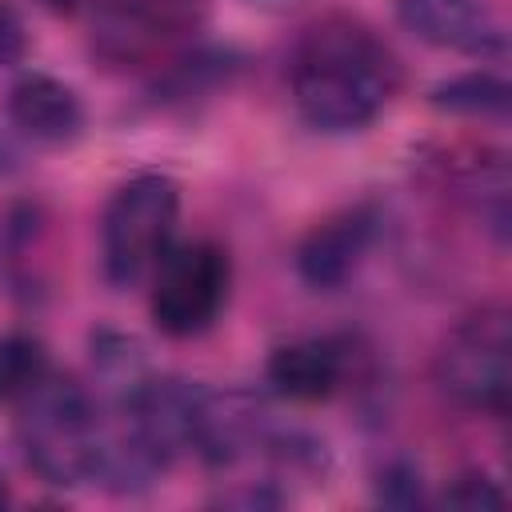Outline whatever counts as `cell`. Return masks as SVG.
Wrapping results in <instances>:
<instances>
[{
	"mask_svg": "<svg viewBox=\"0 0 512 512\" xmlns=\"http://www.w3.org/2000/svg\"><path fill=\"white\" fill-rule=\"evenodd\" d=\"M28 52V24L12 0H0V68L20 64Z\"/></svg>",
	"mask_w": 512,
	"mask_h": 512,
	"instance_id": "obj_16",
	"label": "cell"
},
{
	"mask_svg": "<svg viewBox=\"0 0 512 512\" xmlns=\"http://www.w3.org/2000/svg\"><path fill=\"white\" fill-rule=\"evenodd\" d=\"M440 500L448 508H500L504 504V488L488 472L472 468V472H460L456 480H448V488H444Z\"/></svg>",
	"mask_w": 512,
	"mask_h": 512,
	"instance_id": "obj_15",
	"label": "cell"
},
{
	"mask_svg": "<svg viewBox=\"0 0 512 512\" xmlns=\"http://www.w3.org/2000/svg\"><path fill=\"white\" fill-rule=\"evenodd\" d=\"M432 380L444 400L464 412L504 416L512 392V332L508 308L484 304L464 316L432 356Z\"/></svg>",
	"mask_w": 512,
	"mask_h": 512,
	"instance_id": "obj_4",
	"label": "cell"
},
{
	"mask_svg": "<svg viewBox=\"0 0 512 512\" xmlns=\"http://www.w3.org/2000/svg\"><path fill=\"white\" fill-rule=\"evenodd\" d=\"M376 500L392 508H416L424 504V476L412 460H392L376 476Z\"/></svg>",
	"mask_w": 512,
	"mask_h": 512,
	"instance_id": "obj_14",
	"label": "cell"
},
{
	"mask_svg": "<svg viewBox=\"0 0 512 512\" xmlns=\"http://www.w3.org/2000/svg\"><path fill=\"white\" fill-rule=\"evenodd\" d=\"M372 240H376V208L372 204L340 208L304 232V240L296 244V272L308 288L336 292L360 272V264L372 252Z\"/></svg>",
	"mask_w": 512,
	"mask_h": 512,
	"instance_id": "obj_7",
	"label": "cell"
},
{
	"mask_svg": "<svg viewBox=\"0 0 512 512\" xmlns=\"http://www.w3.org/2000/svg\"><path fill=\"white\" fill-rule=\"evenodd\" d=\"M40 4H48V8H56V12H72V8H76V0H40Z\"/></svg>",
	"mask_w": 512,
	"mask_h": 512,
	"instance_id": "obj_18",
	"label": "cell"
},
{
	"mask_svg": "<svg viewBox=\"0 0 512 512\" xmlns=\"http://www.w3.org/2000/svg\"><path fill=\"white\" fill-rule=\"evenodd\" d=\"M296 112L320 132L368 128L400 88V64L388 44L348 16L316 20L288 68Z\"/></svg>",
	"mask_w": 512,
	"mask_h": 512,
	"instance_id": "obj_1",
	"label": "cell"
},
{
	"mask_svg": "<svg viewBox=\"0 0 512 512\" xmlns=\"http://www.w3.org/2000/svg\"><path fill=\"white\" fill-rule=\"evenodd\" d=\"M508 100L512 88L500 72L488 68H472L460 76H448L440 84H432L428 104L436 112H452V116H476V120H504L508 116Z\"/></svg>",
	"mask_w": 512,
	"mask_h": 512,
	"instance_id": "obj_11",
	"label": "cell"
},
{
	"mask_svg": "<svg viewBox=\"0 0 512 512\" xmlns=\"http://www.w3.org/2000/svg\"><path fill=\"white\" fill-rule=\"evenodd\" d=\"M216 504H228V508H268V504H284V496L268 484L260 488H236V492H224Z\"/></svg>",
	"mask_w": 512,
	"mask_h": 512,
	"instance_id": "obj_17",
	"label": "cell"
},
{
	"mask_svg": "<svg viewBox=\"0 0 512 512\" xmlns=\"http://www.w3.org/2000/svg\"><path fill=\"white\" fill-rule=\"evenodd\" d=\"M180 220V188L164 172L128 176L100 216V268L112 288H132L172 248Z\"/></svg>",
	"mask_w": 512,
	"mask_h": 512,
	"instance_id": "obj_3",
	"label": "cell"
},
{
	"mask_svg": "<svg viewBox=\"0 0 512 512\" xmlns=\"http://www.w3.org/2000/svg\"><path fill=\"white\" fill-rule=\"evenodd\" d=\"M16 404V436L28 468L60 488L92 484L104 440V412L96 396L76 376L48 372Z\"/></svg>",
	"mask_w": 512,
	"mask_h": 512,
	"instance_id": "obj_2",
	"label": "cell"
},
{
	"mask_svg": "<svg viewBox=\"0 0 512 512\" xmlns=\"http://www.w3.org/2000/svg\"><path fill=\"white\" fill-rule=\"evenodd\" d=\"M200 0H92V48L108 64H144L192 32Z\"/></svg>",
	"mask_w": 512,
	"mask_h": 512,
	"instance_id": "obj_6",
	"label": "cell"
},
{
	"mask_svg": "<svg viewBox=\"0 0 512 512\" xmlns=\"http://www.w3.org/2000/svg\"><path fill=\"white\" fill-rule=\"evenodd\" d=\"M344 376H348V344L336 336H304L280 344L264 364L268 388L296 404H320L336 396Z\"/></svg>",
	"mask_w": 512,
	"mask_h": 512,
	"instance_id": "obj_10",
	"label": "cell"
},
{
	"mask_svg": "<svg viewBox=\"0 0 512 512\" xmlns=\"http://www.w3.org/2000/svg\"><path fill=\"white\" fill-rule=\"evenodd\" d=\"M232 288V260L216 240H172V248L160 256L152 268V292H148V312L152 324L172 336L188 340L208 332Z\"/></svg>",
	"mask_w": 512,
	"mask_h": 512,
	"instance_id": "obj_5",
	"label": "cell"
},
{
	"mask_svg": "<svg viewBox=\"0 0 512 512\" xmlns=\"http://www.w3.org/2000/svg\"><path fill=\"white\" fill-rule=\"evenodd\" d=\"M4 120L16 136L60 148L84 132V100L76 96V88L48 72H24L4 96Z\"/></svg>",
	"mask_w": 512,
	"mask_h": 512,
	"instance_id": "obj_9",
	"label": "cell"
},
{
	"mask_svg": "<svg viewBox=\"0 0 512 512\" xmlns=\"http://www.w3.org/2000/svg\"><path fill=\"white\" fill-rule=\"evenodd\" d=\"M12 500V492H8V484H4V476H0V508Z\"/></svg>",
	"mask_w": 512,
	"mask_h": 512,
	"instance_id": "obj_19",
	"label": "cell"
},
{
	"mask_svg": "<svg viewBox=\"0 0 512 512\" xmlns=\"http://www.w3.org/2000/svg\"><path fill=\"white\" fill-rule=\"evenodd\" d=\"M52 372L48 344L32 332H4L0 336V404L20 400L36 380Z\"/></svg>",
	"mask_w": 512,
	"mask_h": 512,
	"instance_id": "obj_13",
	"label": "cell"
},
{
	"mask_svg": "<svg viewBox=\"0 0 512 512\" xmlns=\"http://www.w3.org/2000/svg\"><path fill=\"white\" fill-rule=\"evenodd\" d=\"M396 20L424 44L496 60L508 52V32L500 16L488 8V0H392Z\"/></svg>",
	"mask_w": 512,
	"mask_h": 512,
	"instance_id": "obj_8",
	"label": "cell"
},
{
	"mask_svg": "<svg viewBox=\"0 0 512 512\" xmlns=\"http://www.w3.org/2000/svg\"><path fill=\"white\" fill-rule=\"evenodd\" d=\"M240 68V60L228 48H200L184 60H176L164 80H156V100H192L200 92H212L216 84H228V76Z\"/></svg>",
	"mask_w": 512,
	"mask_h": 512,
	"instance_id": "obj_12",
	"label": "cell"
}]
</instances>
